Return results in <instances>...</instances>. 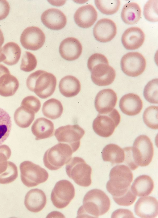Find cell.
I'll return each mask as SVG.
<instances>
[{"label":"cell","mask_w":158,"mask_h":218,"mask_svg":"<svg viewBox=\"0 0 158 218\" xmlns=\"http://www.w3.org/2000/svg\"><path fill=\"white\" fill-rule=\"evenodd\" d=\"M110 205V199L104 192L98 189L91 190L85 195L77 217L98 218L106 213Z\"/></svg>","instance_id":"6da1fadb"},{"label":"cell","mask_w":158,"mask_h":218,"mask_svg":"<svg viewBox=\"0 0 158 218\" xmlns=\"http://www.w3.org/2000/svg\"><path fill=\"white\" fill-rule=\"evenodd\" d=\"M88 68L91 72V78L96 85L106 86L111 84L115 77L114 69L109 65L103 55L95 53L91 55L87 61Z\"/></svg>","instance_id":"7a4b0ae2"},{"label":"cell","mask_w":158,"mask_h":218,"mask_svg":"<svg viewBox=\"0 0 158 218\" xmlns=\"http://www.w3.org/2000/svg\"><path fill=\"white\" fill-rule=\"evenodd\" d=\"M56 85L55 76L51 73L42 70L31 73L26 81L28 88L43 99L47 98L52 94Z\"/></svg>","instance_id":"3957f363"},{"label":"cell","mask_w":158,"mask_h":218,"mask_svg":"<svg viewBox=\"0 0 158 218\" xmlns=\"http://www.w3.org/2000/svg\"><path fill=\"white\" fill-rule=\"evenodd\" d=\"M73 153L68 144L59 143L45 152L43 159L44 164L49 170H57L69 162Z\"/></svg>","instance_id":"277c9868"},{"label":"cell","mask_w":158,"mask_h":218,"mask_svg":"<svg viewBox=\"0 0 158 218\" xmlns=\"http://www.w3.org/2000/svg\"><path fill=\"white\" fill-rule=\"evenodd\" d=\"M65 170L69 177L77 185L88 187L91 184L92 168L82 158L75 157L71 158Z\"/></svg>","instance_id":"5b68a950"},{"label":"cell","mask_w":158,"mask_h":218,"mask_svg":"<svg viewBox=\"0 0 158 218\" xmlns=\"http://www.w3.org/2000/svg\"><path fill=\"white\" fill-rule=\"evenodd\" d=\"M133 179V174L129 167L124 165H116L110 171L106 189L111 194L127 189L131 187Z\"/></svg>","instance_id":"8992f818"},{"label":"cell","mask_w":158,"mask_h":218,"mask_svg":"<svg viewBox=\"0 0 158 218\" xmlns=\"http://www.w3.org/2000/svg\"><path fill=\"white\" fill-rule=\"evenodd\" d=\"M131 153L135 166H145L151 162L153 156L152 143L145 135H141L135 140L131 147Z\"/></svg>","instance_id":"52a82bcc"},{"label":"cell","mask_w":158,"mask_h":218,"mask_svg":"<svg viewBox=\"0 0 158 218\" xmlns=\"http://www.w3.org/2000/svg\"><path fill=\"white\" fill-rule=\"evenodd\" d=\"M19 168L22 182L27 187L36 186L48 178V174L45 169L30 161L22 162Z\"/></svg>","instance_id":"ba28073f"},{"label":"cell","mask_w":158,"mask_h":218,"mask_svg":"<svg viewBox=\"0 0 158 218\" xmlns=\"http://www.w3.org/2000/svg\"><path fill=\"white\" fill-rule=\"evenodd\" d=\"M120 116L115 109L106 114H98L94 120L92 127L98 136L108 137L111 136L120 121Z\"/></svg>","instance_id":"9c48e42d"},{"label":"cell","mask_w":158,"mask_h":218,"mask_svg":"<svg viewBox=\"0 0 158 218\" xmlns=\"http://www.w3.org/2000/svg\"><path fill=\"white\" fill-rule=\"evenodd\" d=\"M75 195L73 184L68 180H62L56 183L51 192V199L55 207L62 209L69 204Z\"/></svg>","instance_id":"30bf717a"},{"label":"cell","mask_w":158,"mask_h":218,"mask_svg":"<svg viewBox=\"0 0 158 218\" xmlns=\"http://www.w3.org/2000/svg\"><path fill=\"white\" fill-rule=\"evenodd\" d=\"M85 133V130L78 125H68L56 129L54 135L59 142L68 144L74 153L80 147V140Z\"/></svg>","instance_id":"8fae6325"},{"label":"cell","mask_w":158,"mask_h":218,"mask_svg":"<svg viewBox=\"0 0 158 218\" xmlns=\"http://www.w3.org/2000/svg\"><path fill=\"white\" fill-rule=\"evenodd\" d=\"M146 61L143 55L137 52H130L124 55L121 60V69L126 75L138 76L143 72Z\"/></svg>","instance_id":"7c38bea8"},{"label":"cell","mask_w":158,"mask_h":218,"mask_svg":"<svg viewBox=\"0 0 158 218\" xmlns=\"http://www.w3.org/2000/svg\"><path fill=\"white\" fill-rule=\"evenodd\" d=\"M45 36L43 32L38 27H27L22 32L20 42L22 46L27 49L35 51L43 45Z\"/></svg>","instance_id":"4fadbf2b"},{"label":"cell","mask_w":158,"mask_h":218,"mask_svg":"<svg viewBox=\"0 0 158 218\" xmlns=\"http://www.w3.org/2000/svg\"><path fill=\"white\" fill-rule=\"evenodd\" d=\"M117 32L116 26L114 22L109 19L99 20L93 29L95 38L98 41L105 43L111 40Z\"/></svg>","instance_id":"5bb4252c"},{"label":"cell","mask_w":158,"mask_h":218,"mask_svg":"<svg viewBox=\"0 0 158 218\" xmlns=\"http://www.w3.org/2000/svg\"><path fill=\"white\" fill-rule=\"evenodd\" d=\"M116 94L112 89H106L99 91L94 101V106L99 114L108 113L112 111L117 103Z\"/></svg>","instance_id":"9a60e30c"},{"label":"cell","mask_w":158,"mask_h":218,"mask_svg":"<svg viewBox=\"0 0 158 218\" xmlns=\"http://www.w3.org/2000/svg\"><path fill=\"white\" fill-rule=\"evenodd\" d=\"M134 211L141 218L156 217L158 214L157 200L151 196L140 198L135 205Z\"/></svg>","instance_id":"2e32d148"},{"label":"cell","mask_w":158,"mask_h":218,"mask_svg":"<svg viewBox=\"0 0 158 218\" xmlns=\"http://www.w3.org/2000/svg\"><path fill=\"white\" fill-rule=\"evenodd\" d=\"M41 20L49 29L55 30L64 28L66 22V18L61 10L56 8H50L45 10L42 14Z\"/></svg>","instance_id":"e0dca14e"},{"label":"cell","mask_w":158,"mask_h":218,"mask_svg":"<svg viewBox=\"0 0 158 218\" xmlns=\"http://www.w3.org/2000/svg\"><path fill=\"white\" fill-rule=\"evenodd\" d=\"M82 50V45L76 38L69 37L61 42L59 51L61 57L65 60L73 61L78 59Z\"/></svg>","instance_id":"ac0fdd59"},{"label":"cell","mask_w":158,"mask_h":218,"mask_svg":"<svg viewBox=\"0 0 158 218\" xmlns=\"http://www.w3.org/2000/svg\"><path fill=\"white\" fill-rule=\"evenodd\" d=\"M96 10L92 5L82 6L75 12L74 19L76 23L79 27L88 28L91 27L97 18Z\"/></svg>","instance_id":"d6986e66"},{"label":"cell","mask_w":158,"mask_h":218,"mask_svg":"<svg viewBox=\"0 0 158 218\" xmlns=\"http://www.w3.org/2000/svg\"><path fill=\"white\" fill-rule=\"evenodd\" d=\"M144 40V32L137 27H132L127 29L121 38L123 46L126 49L129 50L138 48L142 45Z\"/></svg>","instance_id":"ffe728a7"},{"label":"cell","mask_w":158,"mask_h":218,"mask_svg":"<svg viewBox=\"0 0 158 218\" xmlns=\"http://www.w3.org/2000/svg\"><path fill=\"white\" fill-rule=\"evenodd\" d=\"M46 203L47 198L44 192L37 188L29 191L25 195L24 202L27 209L34 213L41 211L45 207Z\"/></svg>","instance_id":"44dd1931"},{"label":"cell","mask_w":158,"mask_h":218,"mask_svg":"<svg viewBox=\"0 0 158 218\" xmlns=\"http://www.w3.org/2000/svg\"><path fill=\"white\" fill-rule=\"evenodd\" d=\"M119 107L124 114L129 116H134L140 112L143 107V102L138 95L134 93H128L121 98Z\"/></svg>","instance_id":"7402d4cb"},{"label":"cell","mask_w":158,"mask_h":218,"mask_svg":"<svg viewBox=\"0 0 158 218\" xmlns=\"http://www.w3.org/2000/svg\"><path fill=\"white\" fill-rule=\"evenodd\" d=\"M31 130L38 140L50 137L53 135L54 125L51 120L44 117L37 119L32 124Z\"/></svg>","instance_id":"603a6c76"},{"label":"cell","mask_w":158,"mask_h":218,"mask_svg":"<svg viewBox=\"0 0 158 218\" xmlns=\"http://www.w3.org/2000/svg\"><path fill=\"white\" fill-rule=\"evenodd\" d=\"M154 187V182L151 177L147 175H142L135 179L131 189L136 196L144 197L149 195Z\"/></svg>","instance_id":"cb8c5ba5"},{"label":"cell","mask_w":158,"mask_h":218,"mask_svg":"<svg viewBox=\"0 0 158 218\" xmlns=\"http://www.w3.org/2000/svg\"><path fill=\"white\" fill-rule=\"evenodd\" d=\"M60 93L66 97L77 95L81 88L80 83L78 79L72 75L66 76L60 80L59 85Z\"/></svg>","instance_id":"d4e9b609"},{"label":"cell","mask_w":158,"mask_h":218,"mask_svg":"<svg viewBox=\"0 0 158 218\" xmlns=\"http://www.w3.org/2000/svg\"><path fill=\"white\" fill-rule=\"evenodd\" d=\"M102 155L104 161L110 162L114 165L123 162L125 154L123 149L120 146L115 144H110L103 148Z\"/></svg>","instance_id":"484cf974"},{"label":"cell","mask_w":158,"mask_h":218,"mask_svg":"<svg viewBox=\"0 0 158 218\" xmlns=\"http://www.w3.org/2000/svg\"><path fill=\"white\" fill-rule=\"evenodd\" d=\"M19 86L17 78L10 73H6L0 77V95L7 97L13 95Z\"/></svg>","instance_id":"4316f807"},{"label":"cell","mask_w":158,"mask_h":218,"mask_svg":"<svg viewBox=\"0 0 158 218\" xmlns=\"http://www.w3.org/2000/svg\"><path fill=\"white\" fill-rule=\"evenodd\" d=\"M141 15V10L137 3L131 2L123 6L121 13V17L126 23L131 25L137 23Z\"/></svg>","instance_id":"83f0119b"},{"label":"cell","mask_w":158,"mask_h":218,"mask_svg":"<svg viewBox=\"0 0 158 218\" xmlns=\"http://www.w3.org/2000/svg\"><path fill=\"white\" fill-rule=\"evenodd\" d=\"M2 50L5 57V59L3 61L5 64L12 65L19 61L21 50L18 44L13 42H8L3 46Z\"/></svg>","instance_id":"f1b7e54d"},{"label":"cell","mask_w":158,"mask_h":218,"mask_svg":"<svg viewBox=\"0 0 158 218\" xmlns=\"http://www.w3.org/2000/svg\"><path fill=\"white\" fill-rule=\"evenodd\" d=\"M63 111V106L61 102L54 98L45 101L42 108V112L44 115L52 119L59 118L62 114Z\"/></svg>","instance_id":"f546056e"},{"label":"cell","mask_w":158,"mask_h":218,"mask_svg":"<svg viewBox=\"0 0 158 218\" xmlns=\"http://www.w3.org/2000/svg\"><path fill=\"white\" fill-rule=\"evenodd\" d=\"M35 116V113L33 111L21 106L15 111L14 119L17 125L21 128H25L31 125Z\"/></svg>","instance_id":"4dcf8cb0"},{"label":"cell","mask_w":158,"mask_h":218,"mask_svg":"<svg viewBox=\"0 0 158 218\" xmlns=\"http://www.w3.org/2000/svg\"><path fill=\"white\" fill-rule=\"evenodd\" d=\"M18 176V170L15 164L9 161L0 168V183L6 184L15 181Z\"/></svg>","instance_id":"1f68e13d"},{"label":"cell","mask_w":158,"mask_h":218,"mask_svg":"<svg viewBox=\"0 0 158 218\" xmlns=\"http://www.w3.org/2000/svg\"><path fill=\"white\" fill-rule=\"evenodd\" d=\"M114 201L118 205L128 206L132 204L136 199V196L132 191L131 186L122 191H116L110 194Z\"/></svg>","instance_id":"d6a6232c"},{"label":"cell","mask_w":158,"mask_h":218,"mask_svg":"<svg viewBox=\"0 0 158 218\" xmlns=\"http://www.w3.org/2000/svg\"><path fill=\"white\" fill-rule=\"evenodd\" d=\"M12 127L10 117L5 111L0 108V145L9 136Z\"/></svg>","instance_id":"836d02e7"},{"label":"cell","mask_w":158,"mask_h":218,"mask_svg":"<svg viewBox=\"0 0 158 218\" xmlns=\"http://www.w3.org/2000/svg\"><path fill=\"white\" fill-rule=\"evenodd\" d=\"M143 119L148 127L152 129H157L158 107L151 106L147 107L143 113Z\"/></svg>","instance_id":"e575fe53"},{"label":"cell","mask_w":158,"mask_h":218,"mask_svg":"<svg viewBox=\"0 0 158 218\" xmlns=\"http://www.w3.org/2000/svg\"><path fill=\"white\" fill-rule=\"evenodd\" d=\"M95 3L101 12L107 15L116 13L120 4L119 0H95Z\"/></svg>","instance_id":"d590c367"},{"label":"cell","mask_w":158,"mask_h":218,"mask_svg":"<svg viewBox=\"0 0 158 218\" xmlns=\"http://www.w3.org/2000/svg\"><path fill=\"white\" fill-rule=\"evenodd\" d=\"M158 78H155L149 82L144 88L143 96L150 103H158Z\"/></svg>","instance_id":"8d00e7d4"},{"label":"cell","mask_w":158,"mask_h":218,"mask_svg":"<svg viewBox=\"0 0 158 218\" xmlns=\"http://www.w3.org/2000/svg\"><path fill=\"white\" fill-rule=\"evenodd\" d=\"M158 5L157 0H149L145 4L143 13L147 20L152 22L158 21Z\"/></svg>","instance_id":"74e56055"},{"label":"cell","mask_w":158,"mask_h":218,"mask_svg":"<svg viewBox=\"0 0 158 218\" xmlns=\"http://www.w3.org/2000/svg\"><path fill=\"white\" fill-rule=\"evenodd\" d=\"M37 65V61L35 55L26 51L23 56L20 66V69L25 72H30L34 70Z\"/></svg>","instance_id":"f35d334b"},{"label":"cell","mask_w":158,"mask_h":218,"mask_svg":"<svg viewBox=\"0 0 158 218\" xmlns=\"http://www.w3.org/2000/svg\"><path fill=\"white\" fill-rule=\"evenodd\" d=\"M21 106L32 111L35 113L39 111L41 104L40 101L37 97L33 96H29L22 100Z\"/></svg>","instance_id":"ab89813d"},{"label":"cell","mask_w":158,"mask_h":218,"mask_svg":"<svg viewBox=\"0 0 158 218\" xmlns=\"http://www.w3.org/2000/svg\"><path fill=\"white\" fill-rule=\"evenodd\" d=\"M125 154L123 162L132 170H134L138 167L135 165L131 153V147L124 148Z\"/></svg>","instance_id":"60d3db41"},{"label":"cell","mask_w":158,"mask_h":218,"mask_svg":"<svg viewBox=\"0 0 158 218\" xmlns=\"http://www.w3.org/2000/svg\"><path fill=\"white\" fill-rule=\"evenodd\" d=\"M11 153V149L8 146L6 145H0V164L7 161Z\"/></svg>","instance_id":"b9f144b4"},{"label":"cell","mask_w":158,"mask_h":218,"mask_svg":"<svg viewBox=\"0 0 158 218\" xmlns=\"http://www.w3.org/2000/svg\"><path fill=\"white\" fill-rule=\"evenodd\" d=\"M10 6L6 0H0V20L5 19L8 15Z\"/></svg>","instance_id":"7bdbcfd3"},{"label":"cell","mask_w":158,"mask_h":218,"mask_svg":"<svg viewBox=\"0 0 158 218\" xmlns=\"http://www.w3.org/2000/svg\"><path fill=\"white\" fill-rule=\"evenodd\" d=\"M111 217H134L132 212L127 209H119L112 213Z\"/></svg>","instance_id":"ee69618b"},{"label":"cell","mask_w":158,"mask_h":218,"mask_svg":"<svg viewBox=\"0 0 158 218\" xmlns=\"http://www.w3.org/2000/svg\"><path fill=\"white\" fill-rule=\"evenodd\" d=\"M8 73H10L8 69L5 66L0 64V77L2 75Z\"/></svg>","instance_id":"f6af8a7d"},{"label":"cell","mask_w":158,"mask_h":218,"mask_svg":"<svg viewBox=\"0 0 158 218\" xmlns=\"http://www.w3.org/2000/svg\"><path fill=\"white\" fill-rule=\"evenodd\" d=\"M4 39L3 33L0 29V48H2V46L4 42Z\"/></svg>","instance_id":"bcb514c9"},{"label":"cell","mask_w":158,"mask_h":218,"mask_svg":"<svg viewBox=\"0 0 158 218\" xmlns=\"http://www.w3.org/2000/svg\"><path fill=\"white\" fill-rule=\"evenodd\" d=\"M5 59V57L2 52V48H0V63L3 61Z\"/></svg>","instance_id":"7dc6e473"}]
</instances>
